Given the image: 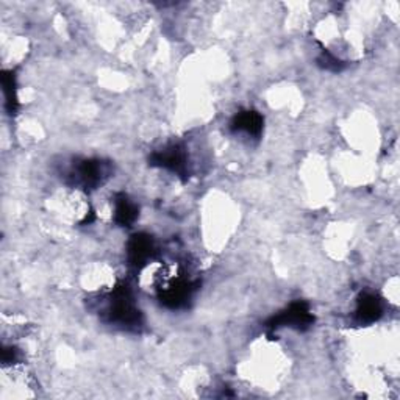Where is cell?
<instances>
[{"mask_svg": "<svg viewBox=\"0 0 400 400\" xmlns=\"http://www.w3.org/2000/svg\"><path fill=\"white\" fill-rule=\"evenodd\" d=\"M313 316L310 315V310L303 302L293 303L286 311L281 313L277 318L272 319L271 327H281V325H289V327H307L311 324Z\"/></svg>", "mask_w": 400, "mask_h": 400, "instance_id": "obj_1", "label": "cell"}, {"mask_svg": "<svg viewBox=\"0 0 400 400\" xmlns=\"http://www.w3.org/2000/svg\"><path fill=\"white\" fill-rule=\"evenodd\" d=\"M108 171L107 166L102 161L97 160H86L82 164H78L75 169V178L78 183L85 186L94 188L104 182Z\"/></svg>", "mask_w": 400, "mask_h": 400, "instance_id": "obj_2", "label": "cell"}, {"mask_svg": "<svg viewBox=\"0 0 400 400\" xmlns=\"http://www.w3.org/2000/svg\"><path fill=\"white\" fill-rule=\"evenodd\" d=\"M155 164L174 171L177 174H183L186 168V153L180 146H169L164 151L153 155Z\"/></svg>", "mask_w": 400, "mask_h": 400, "instance_id": "obj_3", "label": "cell"}, {"mask_svg": "<svg viewBox=\"0 0 400 400\" xmlns=\"http://www.w3.org/2000/svg\"><path fill=\"white\" fill-rule=\"evenodd\" d=\"M232 129L233 131L256 136L260 135V131L263 129V117L260 113L252 112V109H246V112H241L233 117Z\"/></svg>", "mask_w": 400, "mask_h": 400, "instance_id": "obj_4", "label": "cell"}, {"mask_svg": "<svg viewBox=\"0 0 400 400\" xmlns=\"http://www.w3.org/2000/svg\"><path fill=\"white\" fill-rule=\"evenodd\" d=\"M357 319L360 323L369 324L377 320L382 315V307L380 302L375 296L372 294H363L362 299L358 301V307H357Z\"/></svg>", "mask_w": 400, "mask_h": 400, "instance_id": "obj_5", "label": "cell"}, {"mask_svg": "<svg viewBox=\"0 0 400 400\" xmlns=\"http://www.w3.org/2000/svg\"><path fill=\"white\" fill-rule=\"evenodd\" d=\"M153 250V242L152 239L146 237V234H136L133 237L129 246V255L131 263H144L148 256L152 255Z\"/></svg>", "mask_w": 400, "mask_h": 400, "instance_id": "obj_6", "label": "cell"}, {"mask_svg": "<svg viewBox=\"0 0 400 400\" xmlns=\"http://www.w3.org/2000/svg\"><path fill=\"white\" fill-rule=\"evenodd\" d=\"M138 216V208L135 203H131L127 198L121 195L116 200V208H114V219L119 225H130L133 224Z\"/></svg>", "mask_w": 400, "mask_h": 400, "instance_id": "obj_7", "label": "cell"}]
</instances>
